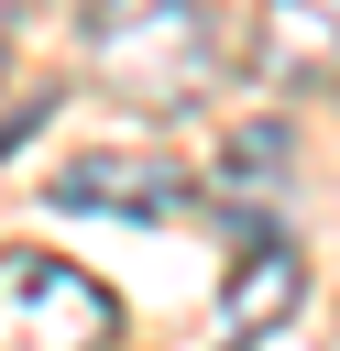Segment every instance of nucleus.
Returning a JSON list of instances; mask_svg holds the SVG:
<instances>
[{
  "mask_svg": "<svg viewBox=\"0 0 340 351\" xmlns=\"http://www.w3.org/2000/svg\"><path fill=\"white\" fill-rule=\"evenodd\" d=\"M110 340H121V296L88 263L44 241L0 252V351H110Z\"/></svg>",
  "mask_w": 340,
  "mask_h": 351,
  "instance_id": "2",
  "label": "nucleus"
},
{
  "mask_svg": "<svg viewBox=\"0 0 340 351\" xmlns=\"http://www.w3.org/2000/svg\"><path fill=\"white\" fill-rule=\"evenodd\" d=\"M44 197L77 208V219H186L197 208V176L165 165V154H88V165L44 176Z\"/></svg>",
  "mask_w": 340,
  "mask_h": 351,
  "instance_id": "4",
  "label": "nucleus"
},
{
  "mask_svg": "<svg viewBox=\"0 0 340 351\" xmlns=\"http://www.w3.org/2000/svg\"><path fill=\"white\" fill-rule=\"evenodd\" d=\"M252 77H263L274 99L340 88V0H263V33H252Z\"/></svg>",
  "mask_w": 340,
  "mask_h": 351,
  "instance_id": "5",
  "label": "nucleus"
},
{
  "mask_svg": "<svg viewBox=\"0 0 340 351\" xmlns=\"http://www.w3.org/2000/svg\"><path fill=\"white\" fill-rule=\"evenodd\" d=\"M88 77H110L132 110H197L219 77L208 0H88Z\"/></svg>",
  "mask_w": 340,
  "mask_h": 351,
  "instance_id": "1",
  "label": "nucleus"
},
{
  "mask_svg": "<svg viewBox=\"0 0 340 351\" xmlns=\"http://www.w3.org/2000/svg\"><path fill=\"white\" fill-rule=\"evenodd\" d=\"M296 296H307V252L285 230H252L241 263H230V285H219V318H230V340H263L274 318H296Z\"/></svg>",
  "mask_w": 340,
  "mask_h": 351,
  "instance_id": "6",
  "label": "nucleus"
},
{
  "mask_svg": "<svg viewBox=\"0 0 340 351\" xmlns=\"http://www.w3.org/2000/svg\"><path fill=\"white\" fill-rule=\"evenodd\" d=\"M44 121H55V88H33V77H0V165H11V154H22Z\"/></svg>",
  "mask_w": 340,
  "mask_h": 351,
  "instance_id": "7",
  "label": "nucleus"
},
{
  "mask_svg": "<svg viewBox=\"0 0 340 351\" xmlns=\"http://www.w3.org/2000/svg\"><path fill=\"white\" fill-rule=\"evenodd\" d=\"M285 197H296V132H285V110H263L219 143V176L197 186V208H219L252 241V230H285Z\"/></svg>",
  "mask_w": 340,
  "mask_h": 351,
  "instance_id": "3",
  "label": "nucleus"
},
{
  "mask_svg": "<svg viewBox=\"0 0 340 351\" xmlns=\"http://www.w3.org/2000/svg\"><path fill=\"white\" fill-rule=\"evenodd\" d=\"M33 11H44V0H0V55L22 44V22H33Z\"/></svg>",
  "mask_w": 340,
  "mask_h": 351,
  "instance_id": "8",
  "label": "nucleus"
}]
</instances>
